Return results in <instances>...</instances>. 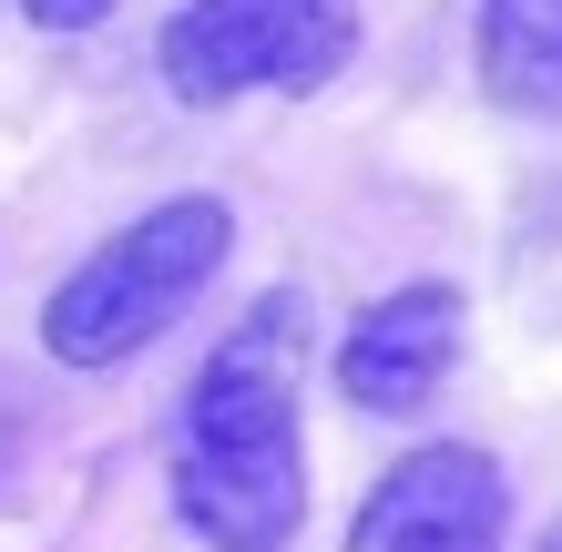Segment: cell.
Listing matches in <instances>:
<instances>
[{
  "instance_id": "1",
  "label": "cell",
  "mask_w": 562,
  "mask_h": 552,
  "mask_svg": "<svg viewBox=\"0 0 562 552\" xmlns=\"http://www.w3.org/2000/svg\"><path fill=\"white\" fill-rule=\"evenodd\" d=\"M296 348H307V297L267 286L215 359L194 369L175 419V511L205 552H286L307 522V440H296Z\"/></svg>"
},
{
  "instance_id": "2",
  "label": "cell",
  "mask_w": 562,
  "mask_h": 552,
  "mask_svg": "<svg viewBox=\"0 0 562 552\" xmlns=\"http://www.w3.org/2000/svg\"><path fill=\"white\" fill-rule=\"evenodd\" d=\"M225 246H236V215H225L215 194H175V205L134 215L123 236H103L72 277L52 286V307H42L52 359L61 369H123L134 348H154L215 286Z\"/></svg>"
},
{
  "instance_id": "3",
  "label": "cell",
  "mask_w": 562,
  "mask_h": 552,
  "mask_svg": "<svg viewBox=\"0 0 562 552\" xmlns=\"http://www.w3.org/2000/svg\"><path fill=\"white\" fill-rule=\"evenodd\" d=\"M358 52V0H184L164 21V82L184 103H236V92H317Z\"/></svg>"
},
{
  "instance_id": "4",
  "label": "cell",
  "mask_w": 562,
  "mask_h": 552,
  "mask_svg": "<svg viewBox=\"0 0 562 552\" xmlns=\"http://www.w3.org/2000/svg\"><path fill=\"white\" fill-rule=\"evenodd\" d=\"M502 522H512L502 461L471 440H429L379 471V492L348 522V552H502Z\"/></svg>"
},
{
  "instance_id": "5",
  "label": "cell",
  "mask_w": 562,
  "mask_h": 552,
  "mask_svg": "<svg viewBox=\"0 0 562 552\" xmlns=\"http://www.w3.org/2000/svg\"><path fill=\"white\" fill-rule=\"evenodd\" d=\"M460 359V286H400V297L358 307V328L338 338V388L379 419H409L440 399V379Z\"/></svg>"
},
{
  "instance_id": "6",
  "label": "cell",
  "mask_w": 562,
  "mask_h": 552,
  "mask_svg": "<svg viewBox=\"0 0 562 552\" xmlns=\"http://www.w3.org/2000/svg\"><path fill=\"white\" fill-rule=\"evenodd\" d=\"M481 92L562 123V0H481Z\"/></svg>"
},
{
  "instance_id": "7",
  "label": "cell",
  "mask_w": 562,
  "mask_h": 552,
  "mask_svg": "<svg viewBox=\"0 0 562 552\" xmlns=\"http://www.w3.org/2000/svg\"><path fill=\"white\" fill-rule=\"evenodd\" d=\"M21 11L42 21V31H92V21L113 11V0H21Z\"/></svg>"
},
{
  "instance_id": "8",
  "label": "cell",
  "mask_w": 562,
  "mask_h": 552,
  "mask_svg": "<svg viewBox=\"0 0 562 552\" xmlns=\"http://www.w3.org/2000/svg\"><path fill=\"white\" fill-rule=\"evenodd\" d=\"M542 552H562V522H552V532H542Z\"/></svg>"
}]
</instances>
